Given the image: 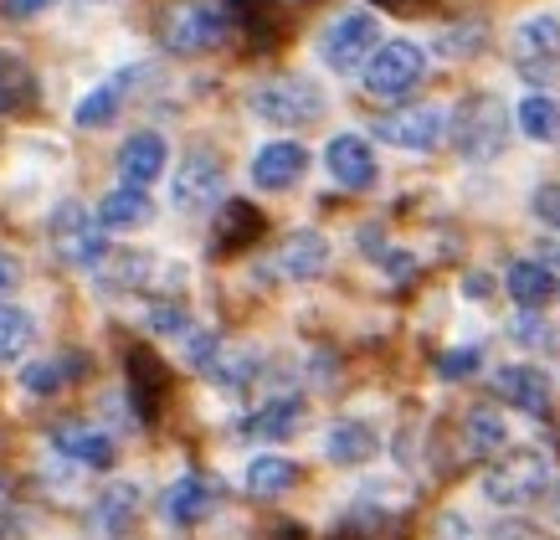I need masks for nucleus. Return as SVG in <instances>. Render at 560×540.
Instances as JSON below:
<instances>
[{
  "instance_id": "1",
  "label": "nucleus",
  "mask_w": 560,
  "mask_h": 540,
  "mask_svg": "<svg viewBox=\"0 0 560 540\" xmlns=\"http://www.w3.org/2000/svg\"><path fill=\"white\" fill-rule=\"evenodd\" d=\"M483 494L499 509H525L550 494V453L545 448H504L483 473Z\"/></svg>"
},
{
  "instance_id": "2",
  "label": "nucleus",
  "mask_w": 560,
  "mask_h": 540,
  "mask_svg": "<svg viewBox=\"0 0 560 540\" xmlns=\"http://www.w3.org/2000/svg\"><path fill=\"white\" fill-rule=\"evenodd\" d=\"M447 135L458 145V154L468 165H489L504 150V135H510V108L493 99V93H468L458 103V114L447 118Z\"/></svg>"
},
{
  "instance_id": "3",
  "label": "nucleus",
  "mask_w": 560,
  "mask_h": 540,
  "mask_svg": "<svg viewBox=\"0 0 560 540\" xmlns=\"http://www.w3.org/2000/svg\"><path fill=\"white\" fill-rule=\"evenodd\" d=\"M232 32V16H226V5L217 0H186V5H175L165 26H160V42L180 57H196V51H211L226 42Z\"/></svg>"
},
{
  "instance_id": "4",
  "label": "nucleus",
  "mask_w": 560,
  "mask_h": 540,
  "mask_svg": "<svg viewBox=\"0 0 560 540\" xmlns=\"http://www.w3.org/2000/svg\"><path fill=\"white\" fill-rule=\"evenodd\" d=\"M427 72V51L417 47V42H381V47L365 57V68H360V83H365V93L371 99H401V93H411V88L422 83Z\"/></svg>"
},
{
  "instance_id": "5",
  "label": "nucleus",
  "mask_w": 560,
  "mask_h": 540,
  "mask_svg": "<svg viewBox=\"0 0 560 540\" xmlns=\"http://www.w3.org/2000/svg\"><path fill=\"white\" fill-rule=\"evenodd\" d=\"M253 114L278 124V129H299L324 114V93L308 78H272V83L253 88Z\"/></svg>"
},
{
  "instance_id": "6",
  "label": "nucleus",
  "mask_w": 560,
  "mask_h": 540,
  "mask_svg": "<svg viewBox=\"0 0 560 540\" xmlns=\"http://www.w3.org/2000/svg\"><path fill=\"white\" fill-rule=\"evenodd\" d=\"M375 47H381V42H375L371 11H345V16H335L319 36V57L329 72H360Z\"/></svg>"
},
{
  "instance_id": "7",
  "label": "nucleus",
  "mask_w": 560,
  "mask_h": 540,
  "mask_svg": "<svg viewBox=\"0 0 560 540\" xmlns=\"http://www.w3.org/2000/svg\"><path fill=\"white\" fill-rule=\"evenodd\" d=\"M375 135L386 139L390 150L427 154L447 139V108H442V103H411V108H396V114H386L381 124H375Z\"/></svg>"
},
{
  "instance_id": "8",
  "label": "nucleus",
  "mask_w": 560,
  "mask_h": 540,
  "mask_svg": "<svg viewBox=\"0 0 560 540\" xmlns=\"http://www.w3.org/2000/svg\"><path fill=\"white\" fill-rule=\"evenodd\" d=\"M221 191H226V170H221L217 154H206V150H190L186 160H180V170L171 175V206L186 211V217L217 206Z\"/></svg>"
},
{
  "instance_id": "9",
  "label": "nucleus",
  "mask_w": 560,
  "mask_h": 540,
  "mask_svg": "<svg viewBox=\"0 0 560 540\" xmlns=\"http://www.w3.org/2000/svg\"><path fill=\"white\" fill-rule=\"evenodd\" d=\"M51 242H57V253L68 257L72 268H98L103 263V232L93 211L78 202H62L51 211Z\"/></svg>"
},
{
  "instance_id": "10",
  "label": "nucleus",
  "mask_w": 560,
  "mask_h": 540,
  "mask_svg": "<svg viewBox=\"0 0 560 540\" xmlns=\"http://www.w3.org/2000/svg\"><path fill=\"white\" fill-rule=\"evenodd\" d=\"M514 57L525 78H556L560 72V16L540 11L514 26Z\"/></svg>"
},
{
  "instance_id": "11",
  "label": "nucleus",
  "mask_w": 560,
  "mask_h": 540,
  "mask_svg": "<svg viewBox=\"0 0 560 540\" xmlns=\"http://www.w3.org/2000/svg\"><path fill=\"white\" fill-rule=\"evenodd\" d=\"M493 391H499L514 412H529V417H550V406H556V381H550L540 366H525V360L493 371Z\"/></svg>"
},
{
  "instance_id": "12",
  "label": "nucleus",
  "mask_w": 560,
  "mask_h": 540,
  "mask_svg": "<svg viewBox=\"0 0 560 540\" xmlns=\"http://www.w3.org/2000/svg\"><path fill=\"white\" fill-rule=\"evenodd\" d=\"M324 170H329V181L345 191H371L375 186V150L365 135H335L324 145Z\"/></svg>"
},
{
  "instance_id": "13",
  "label": "nucleus",
  "mask_w": 560,
  "mask_h": 540,
  "mask_svg": "<svg viewBox=\"0 0 560 540\" xmlns=\"http://www.w3.org/2000/svg\"><path fill=\"white\" fill-rule=\"evenodd\" d=\"M308 150L299 139H272L253 154V186L257 191H289L293 181H304Z\"/></svg>"
},
{
  "instance_id": "14",
  "label": "nucleus",
  "mask_w": 560,
  "mask_h": 540,
  "mask_svg": "<svg viewBox=\"0 0 560 540\" xmlns=\"http://www.w3.org/2000/svg\"><path fill=\"white\" fill-rule=\"evenodd\" d=\"M221 490L206 479V473H180L171 490H165V499H160V509H165V520L171 525H201L211 509H217Z\"/></svg>"
},
{
  "instance_id": "15",
  "label": "nucleus",
  "mask_w": 560,
  "mask_h": 540,
  "mask_svg": "<svg viewBox=\"0 0 560 540\" xmlns=\"http://www.w3.org/2000/svg\"><path fill=\"white\" fill-rule=\"evenodd\" d=\"M165 154H171V145H165V135H154V129H139V135L124 139L119 150V181L124 186H154L160 181V170H165Z\"/></svg>"
},
{
  "instance_id": "16",
  "label": "nucleus",
  "mask_w": 560,
  "mask_h": 540,
  "mask_svg": "<svg viewBox=\"0 0 560 540\" xmlns=\"http://www.w3.org/2000/svg\"><path fill=\"white\" fill-rule=\"evenodd\" d=\"M139 78H144V72L129 68V72H119V78L98 83L93 93H83V99H78V108H72V124H78V129H108V124L119 118L124 99H129V88H135Z\"/></svg>"
},
{
  "instance_id": "17",
  "label": "nucleus",
  "mask_w": 560,
  "mask_h": 540,
  "mask_svg": "<svg viewBox=\"0 0 560 540\" xmlns=\"http://www.w3.org/2000/svg\"><path fill=\"white\" fill-rule=\"evenodd\" d=\"M324 268H329V237L314 232V227L289 232V242L278 248V273L293 278V284H308V278H319Z\"/></svg>"
},
{
  "instance_id": "18",
  "label": "nucleus",
  "mask_w": 560,
  "mask_h": 540,
  "mask_svg": "<svg viewBox=\"0 0 560 540\" xmlns=\"http://www.w3.org/2000/svg\"><path fill=\"white\" fill-rule=\"evenodd\" d=\"M375 453H381V438H375V427L360 423V417H340V423H329V433H324V458L340 463V469H360V463H371Z\"/></svg>"
},
{
  "instance_id": "19",
  "label": "nucleus",
  "mask_w": 560,
  "mask_h": 540,
  "mask_svg": "<svg viewBox=\"0 0 560 540\" xmlns=\"http://www.w3.org/2000/svg\"><path fill=\"white\" fill-rule=\"evenodd\" d=\"M51 448L83 469H114V438L103 427H88V423H62L51 427Z\"/></svg>"
},
{
  "instance_id": "20",
  "label": "nucleus",
  "mask_w": 560,
  "mask_h": 540,
  "mask_svg": "<svg viewBox=\"0 0 560 540\" xmlns=\"http://www.w3.org/2000/svg\"><path fill=\"white\" fill-rule=\"evenodd\" d=\"M308 417V402L304 397H268V402L242 417V438H293Z\"/></svg>"
},
{
  "instance_id": "21",
  "label": "nucleus",
  "mask_w": 560,
  "mask_h": 540,
  "mask_svg": "<svg viewBox=\"0 0 560 540\" xmlns=\"http://www.w3.org/2000/svg\"><path fill=\"white\" fill-rule=\"evenodd\" d=\"M129 397H135V412L144 417V423H154L160 417V402H165V387H171V376H165V366H160V355L150 351H129Z\"/></svg>"
},
{
  "instance_id": "22",
  "label": "nucleus",
  "mask_w": 560,
  "mask_h": 540,
  "mask_svg": "<svg viewBox=\"0 0 560 540\" xmlns=\"http://www.w3.org/2000/svg\"><path fill=\"white\" fill-rule=\"evenodd\" d=\"M226 16H232V26H242V36H247L253 51L278 47V36H283V11H278V0H232Z\"/></svg>"
},
{
  "instance_id": "23",
  "label": "nucleus",
  "mask_w": 560,
  "mask_h": 540,
  "mask_svg": "<svg viewBox=\"0 0 560 540\" xmlns=\"http://www.w3.org/2000/svg\"><path fill=\"white\" fill-rule=\"evenodd\" d=\"M504 288H510V299L520 309H545L560 294V278L545 268V263H535V257H520V263H510V273H504Z\"/></svg>"
},
{
  "instance_id": "24",
  "label": "nucleus",
  "mask_w": 560,
  "mask_h": 540,
  "mask_svg": "<svg viewBox=\"0 0 560 540\" xmlns=\"http://www.w3.org/2000/svg\"><path fill=\"white\" fill-rule=\"evenodd\" d=\"M36 108V72L21 51L0 47V114H32Z\"/></svg>"
},
{
  "instance_id": "25",
  "label": "nucleus",
  "mask_w": 560,
  "mask_h": 540,
  "mask_svg": "<svg viewBox=\"0 0 560 540\" xmlns=\"http://www.w3.org/2000/svg\"><path fill=\"white\" fill-rule=\"evenodd\" d=\"M150 217H154V206L139 186L108 191V196L98 202V211H93V221H98L103 232H135V227H144Z\"/></svg>"
},
{
  "instance_id": "26",
  "label": "nucleus",
  "mask_w": 560,
  "mask_h": 540,
  "mask_svg": "<svg viewBox=\"0 0 560 540\" xmlns=\"http://www.w3.org/2000/svg\"><path fill=\"white\" fill-rule=\"evenodd\" d=\"M262 237V211L247 202H221L217 217V253H242Z\"/></svg>"
},
{
  "instance_id": "27",
  "label": "nucleus",
  "mask_w": 560,
  "mask_h": 540,
  "mask_svg": "<svg viewBox=\"0 0 560 540\" xmlns=\"http://www.w3.org/2000/svg\"><path fill=\"white\" fill-rule=\"evenodd\" d=\"M299 484V463L293 458H278V453H262L247 463L242 473V490L257 494V499H278V494H289Z\"/></svg>"
},
{
  "instance_id": "28",
  "label": "nucleus",
  "mask_w": 560,
  "mask_h": 540,
  "mask_svg": "<svg viewBox=\"0 0 560 540\" xmlns=\"http://www.w3.org/2000/svg\"><path fill=\"white\" fill-rule=\"evenodd\" d=\"M72 376H83V355H42V360H32L21 371V387L32 397H51V391L68 387Z\"/></svg>"
},
{
  "instance_id": "29",
  "label": "nucleus",
  "mask_w": 560,
  "mask_h": 540,
  "mask_svg": "<svg viewBox=\"0 0 560 540\" xmlns=\"http://www.w3.org/2000/svg\"><path fill=\"white\" fill-rule=\"evenodd\" d=\"M510 448V427L499 412H468L463 417V453L468 458H493Z\"/></svg>"
},
{
  "instance_id": "30",
  "label": "nucleus",
  "mask_w": 560,
  "mask_h": 540,
  "mask_svg": "<svg viewBox=\"0 0 560 540\" xmlns=\"http://www.w3.org/2000/svg\"><path fill=\"white\" fill-rule=\"evenodd\" d=\"M514 118L540 145H556L560 139V99H550V93H525V99L514 103Z\"/></svg>"
},
{
  "instance_id": "31",
  "label": "nucleus",
  "mask_w": 560,
  "mask_h": 540,
  "mask_svg": "<svg viewBox=\"0 0 560 540\" xmlns=\"http://www.w3.org/2000/svg\"><path fill=\"white\" fill-rule=\"evenodd\" d=\"M206 376H211L221 391H247L257 376V355L253 351H217L211 366H206Z\"/></svg>"
},
{
  "instance_id": "32",
  "label": "nucleus",
  "mask_w": 560,
  "mask_h": 540,
  "mask_svg": "<svg viewBox=\"0 0 560 540\" xmlns=\"http://www.w3.org/2000/svg\"><path fill=\"white\" fill-rule=\"evenodd\" d=\"M36 340V320L16 305H0V360H21Z\"/></svg>"
},
{
  "instance_id": "33",
  "label": "nucleus",
  "mask_w": 560,
  "mask_h": 540,
  "mask_svg": "<svg viewBox=\"0 0 560 540\" xmlns=\"http://www.w3.org/2000/svg\"><path fill=\"white\" fill-rule=\"evenodd\" d=\"M135 515H139V484H108V494L98 499V525L103 530L119 536Z\"/></svg>"
},
{
  "instance_id": "34",
  "label": "nucleus",
  "mask_w": 560,
  "mask_h": 540,
  "mask_svg": "<svg viewBox=\"0 0 560 540\" xmlns=\"http://www.w3.org/2000/svg\"><path fill=\"white\" fill-rule=\"evenodd\" d=\"M520 345H529V351H550V345H560V335L550 330V324H540L535 320V309H525L520 320H514V330H510Z\"/></svg>"
},
{
  "instance_id": "35",
  "label": "nucleus",
  "mask_w": 560,
  "mask_h": 540,
  "mask_svg": "<svg viewBox=\"0 0 560 540\" xmlns=\"http://www.w3.org/2000/svg\"><path fill=\"white\" fill-rule=\"evenodd\" d=\"M478 366H483V351L478 345H468V351H447L438 360V376H447V381H458V376H474Z\"/></svg>"
},
{
  "instance_id": "36",
  "label": "nucleus",
  "mask_w": 560,
  "mask_h": 540,
  "mask_svg": "<svg viewBox=\"0 0 560 540\" xmlns=\"http://www.w3.org/2000/svg\"><path fill=\"white\" fill-rule=\"evenodd\" d=\"M529 211L550 227V232H560V181H550V186L535 191V202H529Z\"/></svg>"
},
{
  "instance_id": "37",
  "label": "nucleus",
  "mask_w": 560,
  "mask_h": 540,
  "mask_svg": "<svg viewBox=\"0 0 560 540\" xmlns=\"http://www.w3.org/2000/svg\"><path fill=\"white\" fill-rule=\"evenodd\" d=\"M150 330H160V335H186L190 320L180 305H154L150 309Z\"/></svg>"
},
{
  "instance_id": "38",
  "label": "nucleus",
  "mask_w": 560,
  "mask_h": 540,
  "mask_svg": "<svg viewBox=\"0 0 560 540\" xmlns=\"http://www.w3.org/2000/svg\"><path fill=\"white\" fill-rule=\"evenodd\" d=\"M489 540H545L535 525H525V520H504V525H493V536Z\"/></svg>"
},
{
  "instance_id": "39",
  "label": "nucleus",
  "mask_w": 560,
  "mask_h": 540,
  "mask_svg": "<svg viewBox=\"0 0 560 540\" xmlns=\"http://www.w3.org/2000/svg\"><path fill=\"white\" fill-rule=\"evenodd\" d=\"M16 284H21V257L0 253V299H5V294H11Z\"/></svg>"
},
{
  "instance_id": "40",
  "label": "nucleus",
  "mask_w": 560,
  "mask_h": 540,
  "mask_svg": "<svg viewBox=\"0 0 560 540\" xmlns=\"http://www.w3.org/2000/svg\"><path fill=\"white\" fill-rule=\"evenodd\" d=\"M51 0H5V11H16V16H36V11H47Z\"/></svg>"
},
{
  "instance_id": "41",
  "label": "nucleus",
  "mask_w": 560,
  "mask_h": 540,
  "mask_svg": "<svg viewBox=\"0 0 560 540\" xmlns=\"http://www.w3.org/2000/svg\"><path fill=\"white\" fill-rule=\"evenodd\" d=\"M463 294H474V299H483V294H489V278H483V273H474V278L463 273Z\"/></svg>"
},
{
  "instance_id": "42",
  "label": "nucleus",
  "mask_w": 560,
  "mask_h": 540,
  "mask_svg": "<svg viewBox=\"0 0 560 540\" xmlns=\"http://www.w3.org/2000/svg\"><path fill=\"white\" fill-rule=\"evenodd\" d=\"M375 5H386V11H401V16H411V11H422L427 0H375Z\"/></svg>"
},
{
  "instance_id": "43",
  "label": "nucleus",
  "mask_w": 560,
  "mask_h": 540,
  "mask_svg": "<svg viewBox=\"0 0 560 540\" xmlns=\"http://www.w3.org/2000/svg\"><path fill=\"white\" fill-rule=\"evenodd\" d=\"M550 515H556V525H560V490H556V499H550Z\"/></svg>"
}]
</instances>
